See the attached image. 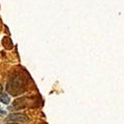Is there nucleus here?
<instances>
[{"mask_svg": "<svg viewBox=\"0 0 124 124\" xmlns=\"http://www.w3.org/2000/svg\"><path fill=\"white\" fill-rule=\"evenodd\" d=\"M26 85L25 78L22 75H16L14 76L7 85V91L12 95H18L20 92L24 90Z\"/></svg>", "mask_w": 124, "mask_h": 124, "instance_id": "nucleus-1", "label": "nucleus"}, {"mask_svg": "<svg viewBox=\"0 0 124 124\" xmlns=\"http://www.w3.org/2000/svg\"><path fill=\"white\" fill-rule=\"evenodd\" d=\"M6 123H11V124H22L29 121V118L22 113H11L9 114L6 118Z\"/></svg>", "mask_w": 124, "mask_h": 124, "instance_id": "nucleus-2", "label": "nucleus"}, {"mask_svg": "<svg viewBox=\"0 0 124 124\" xmlns=\"http://www.w3.org/2000/svg\"><path fill=\"white\" fill-rule=\"evenodd\" d=\"M0 100H1V102L4 103V104H9L10 97L6 93H1V95H0Z\"/></svg>", "mask_w": 124, "mask_h": 124, "instance_id": "nucleus-3", "label": "nucleus"}, {"mask_svg": "<svg viewBox=\"0 0 124 124\" xmlns=\"http://www.w3.org/2000/svg\"><path fill=\"white\" fill-rule=\"evenodd\" d=\"M1 91H2V86L0 85V95H1Z\"/></svg>", "mask_w": 124, "mask_h": 124, "instance_id": "nucleus-4", "label": "nucleus"}, {"mask_svg": "<svg viewBox=\"0 0 124 124\" xmlns=\"http://www.w3.org/2000/svg\"><path fill=\"white\" fill-rule=\"evenodd\" d=\"M2 113H4V111H3V110H1V108H0V114H2Z\"/></svg>", "mask_w": 124, "mask_h": 124, "instance_id": "nucleus-5", "label": "nucleus"}]
</instances>
